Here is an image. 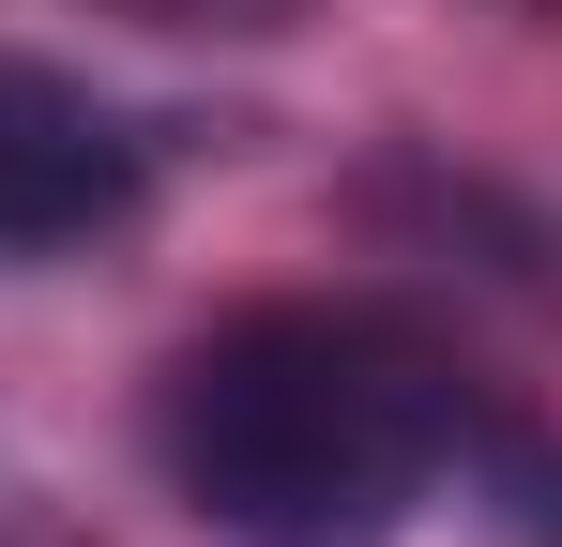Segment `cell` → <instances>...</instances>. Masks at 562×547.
Instances as JSON below:
<instances>
[{
  "mask_svg": "<svg viewBox=\"0 0 562 547\" xmlns=\"http://www.w3.org/2000/svg\"><path fill=\"white\" fill-rule=\"evenodd\" d=\"M122 15H168V31H274L289 0H122Z\"/></svg>",
  "mask_w": 562,
  "mask_h": 547,
  "instance_id": "cell-3",
  "label": "cell"
},
{
  "mask_svg": "<svg viewBox=\"0 0 562 547\" xmlns=\"http://www.w3.org/2000/svg\"><path fill=\"white\" fill-rule=\"evenodd\" d=\"M137 213H153V122L31 46H0V259H77Z\"/></svg>",
  "mask_w": 562,
  "mask_h": 547,
  "instance_id": "cell-2",
  "label": "cell"
},
{
  "mask_svg": "<svg viewBox=\"0 0 562 547\" xmlns=\"http://www.w3.org/2000/svg\"><path fill=\"white\" fill-rule=\"evenodd\" d=\"M457 456L471 395L380 304H244L153 380V471L213 547H395Z\"/></svg>",
  "mask_w": 562,
  "mask_h": 547,
  "instance_id": "cell-1",
  "label": "cell"
}]
</instances>
